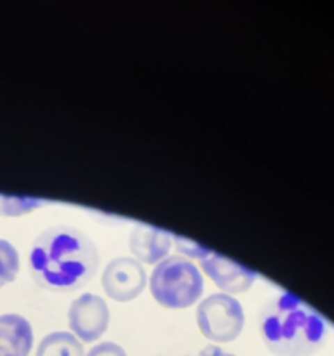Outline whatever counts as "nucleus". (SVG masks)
<instances>
[{
	"label": "nucleus",
	"instance_id": "nucleus-1",
	"mask_svg": "<svg viewBox=\"0 0 334 356\" xmlns=\"http://www.w3.org/2000/svg\"><path fill=\"white\" fill-rule=\"evenodd\" d=\"M97 264L100 254L93 240L72 226H52L31 245V275L49 291L72 292L84 287L97 271Z\"/></svg>",
	"mask_w": 334,
	"mask_h": 356
},
{
	"label": "nucleus",
	"instance_id": "nucleus-2",
	"mask_svg": "<svg viewBox=\"0 0 334 356\" xmlns=\"http://www.w3.org/2000/svg\"><path fill=\"white\" fill-rule=\"evenodd\" d=\"M260 330L268 350L277 356H310L326 339L322 316L289 292L264 306Z\"/></svg>",
	"mask_w": 334,
	"mask_h": 356
},
{
	"label": "nucleus",
	"instance_id": "nucleus-3",
	"mask_svg": "<svg viewBox=\"0 0 334 356\" xmlns=\"http://www.w3.org/2000/svg\"><path fill=\"white\" fill-rule=\"evenodd\" d=\"M150 292L164 308L186 309L204 294V277L186 257L167 256L153 268Z\"/></svg>",
	"mask_w": 334,
	"mask_h": 356
},
{
	"label": "nucleus",
	"instance_id": "nucleus-4",
	"mask_svg": "<svg viewBox=\"0 0 334 356\" xmlns=\"http://www.w3.org/2000/svg\"><path fill=\"white\" fill-rule=\"evenodd\" d=\"M242 305L233 296L211 294L197 306V325L212 343H232L244 329Z\"/></svg>",
	"mask_w": 334,
	"mask_h": 356
},
{
	"label": "nucleus",
	"instance_id": "nucleus-5",
	"mask_svg": "<svg viewBox=\"0 0 334 356\" xmlns=\"http://www.w3.org/2000/svg\"><path fill=\"white\" fill-rule=\"evenodd\" d=\"M68 325L80 343H94L110 325V309L103 298L82 294L70 305Z\"/></svg>",
	"mask_w": 334,
	"mask_h": 356
},
{
	"label": "nucleus",
	"instance_id": "nucleus-6",
	"mask_svg": "<svg viewBox=\"0 0 334 356\" xmlns=\"http://www.w3.org/2000/svg\"><path fill=\"white\" fill-rule=\"evenodd\" d=\"M101 284L108 298L118 302H127L145 291L146 271L143 264L132 257H117L106 264Z\"/></svg>",
	"mask_w": 334,
	"mask_h": 356
},
{
	"label": "nucleus",
	"instance_id": "nucleus-7",
	"mask_svg": "<svg viewBox=\"0 0 334 356\" xmlns=\"http://www.w3.org/2000/svg\"><path fill=\"white\" fill-rule=\"evenodd\" d=\"M200 264L204 273L221 289L223 294L228 296L242 294L247 289L253 287L257 278L254 271L214 252L205 257L204 261H200Z\"/></svg>",
	"mask_w": 334,
	"mask_h": 356
},
{
	"label": "nucleus",
	"instance_id": "nucleus-8",
	"mask_svg": "<svg viewBox=\"0 0 334 356\" xmlns=\"http://www.w3.org/2000/svg\"><path fill=\"white\" fill-rule=\"evenodd\" d=\"M173 245V235L148 225H136L129 236V249L136 261L145 264H159L166 259Z\"/></svg>",
	"mask_w": 334,
	"mask_h": 356
},
{
	"label": "nucleus",
	"instance_id": "nucleus-9",
	"mask_svg": "<svg viewBox=\"0 0 334 356\" xmlns=\"http://www.w3.org/2000/svg\"><path fill=\"white\" fill-rule=\"evenodd\" d=\"M31 346V323L17 313L0 315V356H28Z\"/></svg>",
	"mask_w": 334,
	"mask_h": 356
},
{
	"label": "nucleus",
	"instance_id": "nucleus-10",
	"mask_svg": "<svg viewBox=\"0 0 334 356\" xmlns=\"http://www.w3.org/2000/svg\"><path fill=\"white\" fill-rule=\"evenodd\" d=\"M37 356H86L84 346L73 334L51 332L40 341Z\"/></svg>",
	"mask_w": 334,
	"mask_h": 356
},
{
	"label": "nucleus",
	"instance_id": "nucleus-11",
	"mask_svg": "<svg viewBox=\"0 0 334 356\" xmlns=\"http://www.w3.org/2000/svg\"><path fill=\"white\" fill-rule=\"evenodd\" d=\"M17 271H19V254L16 247L0 238V287L13 282Z\"/></svg>",
	"mask_w": 334,
	"mask_h": 356
},
{
	"label": "nucleus",
	"instance_id": "nucleus-12",
	"mask_svg": "<svg viewBox=\"0 0 334 356\" xmlns=\"http://www.w3.org/2000/svg\"><path fill=\"white\" fill-rule=\"evenodd\" d=\"M42 202L31 197H14V195H0V214L21 216L33 211Z\"/></svg>",
	"mask_w": 334,
	"mask_h": 356
},
{
	"label": "nucleus",
	"instance_id": "nucleus-13",
	"mask_svg": "<svg viewBox=\"0 0 334 356\" xmlns=\"http://www.w3.org/2000/svg\"><path fill=\"white\" fill-rule=\"evenodd\" d=\"M173 242H174V245H176V249L180 250L181 256H183V257L188 256V257H191V259L204 261L205 257H209L212 254V250L207 249V247L200 245V243L193 242V240L183 238V236L173 235Z\"/></svg>",
	"mask_w": 334,
	"mask_h": 356
},
{
	"label": "nucleus",
	"instance_id": "nucleus-14",
	"mask_svg": "<svg viewBox=\"0 0 334 356\" xmlns=\"http://www.w3.org/2000/svg\"><path fill=\"white\" fill-rule=\"evenodd\" d=\"M86 356H127V353L122 346L108 341V343H100L90 348V351Z\"/></svg>",
	"mask_w": 334,
	"mask_h": 356
},
{
	"label": "nucleus",
	"instance_id": "nucleus-15",
	"mask_svg": "<svg viewBox=\"0 0 334 356\" xmlns=\"http://www.w3.org/2000/svg\"><path fill=\"white\" fill-rule=\"evenodd\" d=\"M198 356H233V355L228 353V351L221 350V348L216 346V344H209V346H205L204 350L200 351V355Z\"/></svg>",
	"mask_w": 334,
	"mask_h": 356
}]
</instances>
